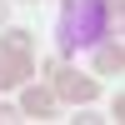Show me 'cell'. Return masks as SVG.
Masks as SVG:
<instances>
[{"label": "cell", "instance_id": "obj_1", "mask_svg": "<svg viewBox=\"0 0 125 125\" xmlns=\"http://www.w3.org/2000/svg\"><path fill=\"white\" fill-rule=\"evenodd\" d=\"M100 30H105V5L100 0H85V5L70 0V10H65V45H90Z\"/></svg>", "mask_w": 125, "mask_h": 125}]
</instances>
